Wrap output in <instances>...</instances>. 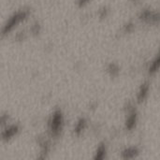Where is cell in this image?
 Masks as SVG:
<instances>
[{
	"label": "cell",
	"mask_w": 160,
	"mask_h": 160,
	"mask_svg": "<svg viewBox=\"0 0 160 160\" xmlns=\"http://www.w3.org/2000/svg\"><path fill=\"white\" fill-rule=\"evenodd\" d=\"M62 125H63V116L60 111L57 110L53 115V118L50 122V129L52 134L55 136L58 135L62 129Z\"/></svg>",
	"instance_id": "cell-1"
},
{
	"label": "cell",
	"mask_w": 160,
	"mask_h": 160,
	"mask_svg": "<svg viewBox=\"0 0 160 160\" xmlns=\"http://www.w3.org/2000/svg\"><path fill=\"white\" fill-rule=\"evenodd\" d=\"M105 153H106L105 147H104L103 144H101L97 151V154L95 155V159H103L104 156H105Z\"/></svg>",
	"instance_id": "cell-5"
},
{
	"label": "cell",
	"mask_w": 160,
	"mask_h": 160,
	"mask_svg": "<svg viewBox=\"0 0 160 160\" xmlns=\"http://www.w3.org/2000/svg\"><path fill=\"white\" fill-rule=\"evenodd\" d=\"M85 125H86V123H85V120H84V119H81V120H80V121L77 123L76 126H75V133H76L77 135L81 134V133L83 132V130L84 129Z\"/></svg>",
	"instance_id": "cell-4"
},
{
	"label": "cell",
	"mask_w": 160,
	"mask_h": 160,
	"mask_svg": "<svg viewBox=\"0 0 160 160\" xmlns=\"http://www.w3.org/2000/svg\"><path fill=\"white\" fill-rule=\"evenodd\" d=\"M135 122H136V114H131L128 119H127V121H126V128L127 129H131L132 127L134 126L135 125Z\"/></svg>",
	"instance_id": "cell-7"
},
{
	"label": "cell",
	"mask_w": 160,
	"mask_h": 160,
	"mask_svg": "<svg viewBox=\"0 0 160 160\" xmlns=\"http://www.w3.org/2000/svg\"><path fill=\"white\" fill-rule=\"evenodd\" d=\"M159 66H160V55L158 56V58L155 61V63L153 64V66H152V68H151L152 72H153V71H155V70H156Z\"/></svg>",
	"instance_id": "cell-10"
},
{
	"label": "cell",
	"mask_w": 160,
	"mask_h": 160,
	"mask_svg": "<svg viewBox=\"0 0 160 160\" xmlns=\"http://www.w3.org/2000/svg\"><path fill=\"white\" fill-rule=\"evenodd\" d=\"M136 153H137L136 149L129 148V149H126L123 152V156H124V158H131V157L135 156Z\"/></svg>",
	"instance_id": "cell-6"
},
{
	"label": "cell",
	"mask_w": 160,
	"mask_h": 160,
	"mask_svg": "<svg viewBox=\"0 0 160 160\" xmlns=\"http://www.w3.org/2000/svg\"><path fill=\"white\" fill-rule=\"evenodd\" d=\"M23 15H17V16H15V17H13V18L10 21V23H8V25L5 26L3 33H4V34H7L8 32H10V31L11 30V28H12L21 19H23Z\"/></svg>",
	"instance_id": "cell-3"
},
{
	"label": "cell",
	"mask_w": 160,
	"mask_h": 160,
	"mask_svg": "<svg viewBox=\"0 0 160 160\" xmlns=\"http://www.w3.org/2000/svg\"><path fill=\"white\" fill-rule=\"evenodd\" d=\"M109 71H110V74L113 75V76L117 75V73H118V68H117V66H115V65H110V66L109 67Z\"/></svg>",
	"instance_id": "cell-9"
},
{
	"label": "cell",
	"mask_w": 160,
	"mask_h": 160,
	"mask_svg": "<svg viewBox=\"0 0 160 160\" xmlns=\"http://www.w3.org/2000/svg\"><path fill=\"white\" fill-rule=\"evenodd\" d=\"M147 90H148V86L146 84H143L142 87H141V89H140V94H139V100L140 101H141L143 98H145Z\"/></svg>",
	"instance_id": "cell-8"
},
{
	"label": "cell",
	"mask_w": 160,
	"mask_h": 160,
	"mask_svg": "<svg viewBox=\"0 0 160 160\" xmlns=\"http://www.w3.org/2000/svg\"><path fill=\"white\" fill-rule=\"evenodd\" d=\"M18 132V126L17 125H12L11 127H9V128H7L3 134H2V137L5 140H10L11 138H12L13 136Z\"/></svg>",
	"instance_id": "cell-2"
}]
</instances>
